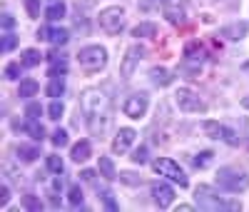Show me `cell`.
Returning a JSON list of instances; mask_svg holds the SVG:
<instances>
[{"label":"cell","instance_id":"obj_1","mask_svg":"<svg viewBox=\"0 0 249 212\" xmlns=\"http://www.w3.org/2000/svg\"><path fill=\"white\" fill-rule=\"evenodd\" d=\"M80 110L82 117H85L90 133L95 137H102L110 130V122H112V102L107 97V93H102L97 88H90L80 95Z\"/></svg>","mask_w":249,"mask_h":212},{"label":"cell","instance_id":"obj_2","mask_svg":"<svg viewBox=\"0 0 249 212\" xmlns=\"http://www.w3.org/2000/svg\"><path fill=\"white\" fill-rule=\"evenodd\" d=\"M195 202L202 207V210H207V212H219V210H239L242 205L239 202H227V200H222V197H217L214 193L207 185H199L197 190H195Z\"/></svg>","mask_w":249,"mask_h":212},{"label":"cell","instance_id":"obj_3","mask_svg":"<svg viewBox=\"0 0 249 212\" xmlns=\"http://www.w3.org/2000/svg\"><path fill=\"white\" fill-rule=\"evenodd\" d=\"M77 62L85 73H97L107 65V50L102 45H88L77 53Z\"/></svg>","mask_w":249,"mask_h":212},{"label":"cell","instance_id":"obj_4","mask_svg":"<svg viewBox=\"0 0 249 212\" xmlns=\"http://www.w3.org/2000/svg\"><path fill=\"white\" fill-rule=\"evenodd\" d=\"M217 185L227 193H244V190H249V175L234 167H222L217 173Z\"/></svg>","mask_w":249,"mask_h":212},{"label":"cell","instance_id":"obj_5","mask_svg":"<svg viewBox=\"0 0 249 212\" xmlns=\"http://www.w3.org/2000/svg\"><path fill=\"white\" fill-rule=\"evenodd\" d=\"M204 58H207V53H204V48L199 45L197 40L187 42L184 45V60H182V73L187 77H195L202 70V65H204Z\"/></svg>","mask_w":249,"mask_h":212},{"label":"cell","instance_id":"obj_6","mask_svg":"<svg viewBox=\"0 0 249 212\" xmlns=\"http://www.w3.org/2000/svg\"><path fill=\"white\" fill-rule=\"evenodd\" d=\"M152 167H155V173H157L160 177H167V180L177 182L179 187L190 185V180H187V175H184V170H182L175 160H170V157H157V160L152 162Z\"/></svg>","mask_w":249,"mask_h":212},{"label":"cell","instance_id":"obj_7","mask_svg":"<svg viewBox=\"0 0 249 212\" xmlns=\"http://www.w3.org/2000/svg\"><path fill=\"white\" fill-rule=\"evenodd\" d=\"M100 28L105 30L107 35L122 33V28H124V10H122L120 5H112V8L100 10Z\"/></svg>","mask_w":249,"mask_h":212},{"label":"cell","instance_id":"obj_8","mask_svg":"<svg viewBox=\"0 0 249 212\" xmlns=\"http://www.w3.org/2000/svg\"><path fill=\"white\" fill-rule=\"evenodd\" d=\"M175 102H177V108H179L182 113H204V110H207L204 100H202L195 90H190V88H179V90L175 93Z\"/></svg>","mask_w":249,"mask_h":212},{"label":"cell","instance_id":"obj_9","mask_svg":"<svg viewBox=\"0 0 249 212\" xmlns=\"http://www.w3.org/2000/svg\"><path fill=\"white\" fill-rule=\"evenodd\" d=\"M142 58H144V48H142V45H130L127 53H124V58H122V62H120V75H122L124 80H130Z\"/></svg>","mask_w":249,"mask_h":212},{"label":"cell","instance_id":"obj_10","mask_svg":"<svg viewBox=\"0 0 249 212\" xmlns=\"http://www.w3.org/2000/svg\"><path fill=\"white\" fill-rule=\"evenodd\" d=\"M147 105H150V97L144 95V93H135V95H130L127 100H124V115L127 117H132V120H140L144 113H147Z\"/></svg>","mask_w":249,"mask_h":212},{"label":"cell","instance_id":"obj_11","mask_svg":"<svg viewBox=\"0 0 249 212\" xmlns=\"http://www.w3.org/2000/svg\"><path fill=\"white\" fill-rule=\"evenodd\" d=\"M150 193H152V200L162 207V210H167L172 202H175V190L167 185V182H152L150 185Z\"/></svg>","mask_w":249,"mask_h":212},{"label":"cell","instance_id":"obj_12","mask_svg":"<svg viewBox=\"0 0 249 212\" xmlns=\"http://www.w3.org/2000/svg\"><path fill=\"white\" fill-rule=\"evenodd\" d=\"M204 133L210 135L212 140H224V142H230V145H237V142H239L237 135L230 130V127L219 125V122H214V120H207V122H204Z\"/></svg>","mask_w":249,"mask_h":212},{"label":"cell","instance_id":"obj_13","mask_svg":"<svg viewBox=\"0 0 249 212\" xmlns=\"http://www.w3.org/2000/svg\"><path fill=\"white\" fill-rule=\"evenodd\" d=\"M162 10H164V18H167L172 25H182L184 20H187V5H184V0H167V3L162 5Z\"/></svg>","mask_w":249,"mask_h":212},{"label":"cell","instance_id":"obj_14","mask_svg":"<svg viewBox=\"0 0 249 212\" xmlns=\"http://www.w3.org/2000/svg\"><path fill=\"white\" fill-rule=\"evenodd\" d=\"M135 137H137V133L132 130V127H120V133H117L115 140H112V153H117V155L127 153L130 145L135 142Z\"/></svg>","mask_w":249,"mask_h":212},{"label":"cell","instance_id":"obj_15","mask_svg":"<svg viewBox=\"0 0 249 212\" xmlns=\"http://www.w3.org/2000/svg\"><path fill=\"white\" fill-rule=\"evenodd\" d=\"M37 38L40 40H48L50 45H65L70 40V33L65 28H40L37 30Z\"/></svg>","mask_w":249,"mask_h":212},{"label":"cell","instance_id":"obj_16","mask_svg":"<svg viewBox=\"0 0 249 212\" xmlns=\"http://www.w3.org/2000/svg\"><path fill=\"white\" fill-rule=\"evenodd\" d=\"M150 80H152V85H157V88H167V85H172V80H175V73H170L167 68H152Z\"/></svg>","mask_w":249,"mask_h":212},{"label":"cell","instance_id":"obj_17","mask_svg":"<svg viewBox=\"0 0 249 212\" xmlns=\"http://www.w3.org/2000/svg\"><path fill=\"white\" fill-rule=\"evenodd\" d=\"M68 73V58H65V53H50V77H55V75H65Z\"/></svg>","mask_w":249,"mask_h":212},{"label":"cell","instance_id":"obj_18","mask_svg":"<svg viewBox=\"0 0 249 212\" xmlns=\"http://www.w3.org/2000/svg\"><path fill=\"white\" fill-rule=\"evenodd\" d=\"M90 155H92V145H90L88 140H80V142L72 145L70 157H72L75 162H85V160H90Z\"/></svg>","mask_w":249,"mask_h":212},{"label":"cell","instance_id":"obj_19","mask_svg":"<svg viewBox=\"0 0 249 212\" xmlns=\"http://www.w3.org/2000/svg\"><path fill=\"white\" fill-rule=\"evenodd\" d=\"M247 33H249V23H234V25L222 28V38L227 40H242Z\"/></svg>","mask_w":249,"mask_h":212},{"label":"cell","instance_id":"obj_20","mask_svg":"<svg viewBox=\"0 0 249 212\" xmlns=\"http://www.w3.org/2000/svg\"><path fill=\"white\" fill-rule=\"evenodd\" d=\"M65 3L62 0H50V5H48V10H45V18L50 20V23H57V20H62L65 18Z\"/></svg>","mask_w":249,"mask_h":212},{"label":"cell","instance_id":"obj_21","mask_svg":"<svg viewBox=\"0 0 249 212\" xmlns=\"http://www.w3.org/2000/svg\"><path fill=\"white\" fill-rule=\"evenodd\" d=\"M15 155H18V160H23V162H35L40 157V150L35 145H18Z\"/></svg>","mask_w":249,"mask_h":212},{"label":"cell","instance_id":"obj_22","mask_svg":"<svg viewBox=\"0 0 249 212\" xmlns=\"http://www.w3.org/2000/svg\"><path fill=\"white\" fill-rule=\"evenodd\" d=\"M40 90V85L33 80V77H25V80H20V88H18V95L20 97H35Z\"/></svg>","mask_w":249,"mask_h":212},{"label":"cell","instance_id":"obj_23","mask_svg":"<svg viewBox=\"0 0 249 212\" xmlns=\"http://www.w3.org/2000/svg\"><path fill=\"white\" fill-rule=\"evenodd\" d=\"M40 60H43V55H40V50H35V48H28V50H23V55H20L23 68H35V65H40Z\"/></svg>","mask_w":249,"mask_h":212},{"label":"cell","instance_id":"obj_24","mask_svg":"<svg viewBox=\"0 0 249 212\" xmlns=\"http://www.w3.org/2000/svg\"><path fill=\"white\" fill-rule=\"evenodd\" d=\"M62 93H65V80H62V75L50 77V82H48V95H50L53 100H57Z\"/></svg>","mask_w":249,"mask_h":212},{"label":"cell","instance_id":"obj_25","mask_svg":"<svg viewBox=\"0 0 249 212\" xmlns=\"http://www.w3.org/2000/svg\"><path fill=\"white\" fill-rule=\"evenodd\" d=\"M132 35L135 38H155L157 35V25L155 23H140L132 28Z\"/></svg>","mask_w":249,"mask_h":212},{"label":"cell","instance_id":"obj_26","mask_svg":"<svg viewBox=\"0 0 249 212\" xmlns=\"http://www.w3.org/2000/svg\"><path fill=\"white\" fill-rule=\"evenodd\" d=\"M23 130H25L33 140H43V137H45V130H43V125H40L37 120H28V122L23 125Z\"/></svg>","mask_w":249,"mask_h":212},{"label":"cell","instance_id":"obj_27","mask_svg":"<svg viewBox=\"0 0 249 212\" xmlns=\"http://www.w3.org/2000/svg\"><path fill=\"white\" fill-rule=\"evenodd\" d=\"M100 173H102V177H105V180H115V175H117L115 162L110 157H100Z\"/></svg>","mask_w":249,"mask_h":212},{"label":"cell","instance_id":"obj_28","mask_svg":"<svg viewBox=\"0 0 249 212\" xmlns=\"http://www.w3.org/2000/svg\"><path fill=\"white\" fill-rule=\"evenodd\" d=\"M23 207L28 210V212H43V202H40V197H35V195H23Z\"/></svg>","mask_w":249,"mask_h":212},{"label":"cell","instance_id":"obj_29","mask_svg":"<svg viewBox=\"0 0 249 212\" xmlns=\"http://www.w3.org/2000/svg\"><path fill=\"white\" fill-rule=\"evenodd\" d=\"M48 170L53 175H62V173H65V162H62V157L60 155H50L48 157Z\"/></svg>","mask_w":249,"mask_h":212},{"label":"cell","instance_id":"obj_30","mask_svg":"<svg viewBox=\"0 0 249 212\" xmlns=\"http://www.w3.org/2000/svg\"><path fill=\"white\" fill-rule=\"evenodd\" d=\"M82 200H85V195H82V190L75 185V187H70V193H68V202L72 205V207H80L82 205Z\"/></svg>","mask_w":249,"mask_h":212},{"label":"cell","instance_id":"obj_31","mask_svg":"<svg viewBox=\"0 0 249 212\" xmlns=\"http://www.w3.org/2000/svg\"><path fill=\"white\" fill-rule=\"evenodd\" d=\"M15 45H18V38H15L10 30H5V35H3V42H0V50H3V53H10Z\"/></svg>","mask_w":249,"mask_h":212},{"label":"cell","instance_id":"obj_32","mask_svg":"<svg viewBox=\"0 0 249 212\" xmlns=\"http://www.w3.org/2000/svg\"><path fill=\"white\" fill-rule=\"evenodd\" d=\"M62 113H65V108H62V102H60V100H53V102H50V108H48L50 120H60V117H62Z\"/></svg>","mask_w":249,"mask_h":212},{"label":"cell","instance_id":"obj_33","mask_svg":"<svg viewBox=\"0 0 249 212\" xmlns=\"http://www.w3.org/2000/svg\"><path fill=\"white\" fill-rule=\"evenodd\" d=\"M40 113H43L40 102H28V108H25V117L28 120H40Z\"/></svg>","mask_w":249,"mask_h":212},{"label":"cell","instance_id":"obj_34","mask_svg":"<svg viewBox=\"0 0 249 212\" xmlns=\"http://www.w3.org/2000/svg\"><path fill=\"white\" fill-rule=\"evenodd\" d=\"M150 160V155H147V147H137V150L132 153V162H137V165H144V162H147Z\"/></svg>","mask_w":249,"mask_h":212},{"label":"cell","instance_id":"obj_35","mask_svg":"<svg viewBox=\"0 0 249 212\" xmlns=\"http://www.w3.org/2000/svg\"><path fill=\"white\" fill-rule=\"evenodd\" d=\"M53 145H55V147H65V145H68V133L57 127V130L53 133Z\"/></svg>","mask_w":249,"mask_h":212},{"label":"cell","instance_id":"obj_36","mask_svg":"<svg viewBox=\"0 0 249 212\" xmlns=\"http://www.w3.org/2000/svg\"><path fill=\"white\" fill-rule=\"evenodd\" d=\"M20 68H23V62H10V65L5 68V77L8 80H18L20 77Z\"/></svg>","mask_w":249,"mask_h":212},{"label":"cell","instance_id":"obj_37","mask_svg":"<svg viewBox=\"0 0 249 212\" xmlns=\"http://www.w3.org/2000/svg\"><path fill=\"white\" fill-rule=\"evenodd\" d=\"M25 10L30 18H40V0H25Z\"/></svg>","mask_w":249,"mask_h":212},{"label":"cell","instance_id":"obj_38","mask_svg":"<svg viewBox=\"0 0 249 212\" xmlns=\"http://www.w3.org/2000/svg\"><path fill=\"white\" fill-rule=\"evenodd\" d=\"M210 162H212V153H210V150H204L202 155L195 157V165H197V167H207Z\"/></svg>","mask_w":249,"mask_h":212},{"label":"cell","instance_id":"obj_39","mask_svg":"<svg viewBox=\"0 0 249 212\" xmlns=\"http://www.w3.org/2000/svg\"><path fill=\"white\" fill-rule=\"evenodd\" d=\"M120 180L127 182V185H140V182H142V177H137V175H132V173H120Z\"/></svg>","mask_w":249,"mask_h":212},{"label":"cell","instance_id":"obj_40","mask_svg":"<svg viewBox=\"0 0 249 212\" xmlns=\"http://www.w3.org/2000/svg\"><path fill=\"white\" fill-rule=\"evenodd\" d=\"M8 202H10V187L3 185L0 187V207H8Z\"/></svg>","mask_w":249,"mask_h":212},{"label":"cell","instance_id":"obj_41","mask_svg":"<svg viewBox=\"0 0 249 212\" xmlns=\"http://www.w3.org/2000/svg\"><path fill=\"white\" fill-rule=\"evenodd\" d=\"M0 23H3V28H5V30H10V28L15 25V20H13V15H10V13H3V20H0Z\"/></svg>","mask_w":249,"mask_h":212},{"label":"cell","instance_id":"obj_42","mask_svg":"<svg viewBox=\"0 0 249 212\" xmlns=\"http://www.w3.org/2000/svg\"><path fill=\"white\" fill-rule=\"evenodd\" d=\"M82 180H88V182H95V173H92V170H82Z\"/></svg>","mask_w":249,"mask_h":212},{"label":"cell","instance_id":"obj_43","mask_svg":"<svg viewBox=\"0 0 249 212\" xmlns=\"http://www.w3.org/2000/svg\"><path fill=\"white\" fill-rule=\"evenodd\" d=\"M242 105H244V108H249V97H244V100H242Z\"/></svg>","mask_w":249,"mask_h":212},{"label":"cell","instance_id":"obj_44","mask_svg":"<svg viewBox=\"0 0 249 212\" xmlns=\"http://www.w3.org/2000/svg\"><path fill=\"white\" fill-rule=\"evenodd\" d=\"M157 3H162V5H164V3H167V0H157Z\"/></svg>","mask_w":249,"mask_h":212},{"label":"cell","instance_id":"obj_45","mask_svg":"<svg viewBox=\"0 0 249 212\" xmlns=\"http://www.w3.org/2000/svg\"><path fill=\"white\" fill-rule=\"evenodd\" d=\"M247 145H249V142H247Z\"/></svg>","mask_w":249,"mask_h":212}]
</instances>
